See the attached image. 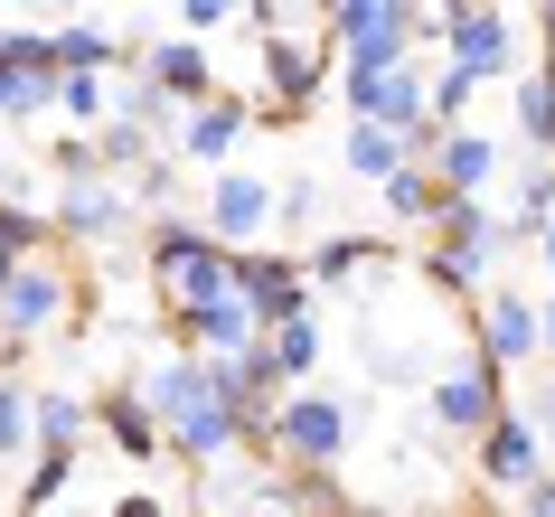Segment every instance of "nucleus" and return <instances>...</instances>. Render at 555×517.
<instances>
[{
  "instance_id": "obj_1",
  "label": "nucleus",
  "mask_w": 555,
  "mask_h": 517,
  "mask_svg": "<svg viewBox=\"0 0 555 517\" xmlns=\"http://www.w3.org/2000/svg\"><path fill=\"white\" fill-rule=\"evenodd\" d=\"M151 283H160V311L189 320V311H207V301H227V292H235V255L207 227L170 217V227H151Z\"/></svg>"
},
{
  "instance_id": "obj_2",
  "label": "nucleus",
  "mask_w": 555,
  "mask_h": 517,
  "mask_svg": "<svg viewBox=\"0 0 555 517\" xmlns=\"http://www.w3.org/2000/svg\"><path fill=\"white\" fill-rule=\"evenodd\" d=\"M321 29H330V57L349 76L414 66V0H339V10H321Z\"/></svg>"
},
{
  "instance_id": "obj_3",
  "label": "nucleus",
  "mask_w": 555,
  "mask_h": 517,
  "mask_svg": "<svg viewBox=\"0 0 555 517\" xmlns=\"http://www.w3.org/2000/svg\"><path fill=\"white\" fill-rule=\"evenodd\" d=\"M255 29H263V86H273L263 122H301L311 104H321V86H330V48H321V38H301L293 10H273V0L255 10Z\"/></svg>"
},
{
  "instance_id": "obj_4",
  "label": "nucleus",
  "mask_w": 555,
  "mask_h": 517,
  "mask_svg": "<svg viewBox=\"0 0 555 517\" xmlns=\"http://www.w3.org/2000/svg\"><path fill=\"white\" fill-rule=\"evenodd\" d=\"M76 311H86V292L66 283L57 255H38V263H20V283L0 292V339L29 348V339H48V329H76Z\"/></svg>"
},
{
  "instance_id": "obj_5",
  "label": "nucleus",
  "mask_w": 555,
  "mask_h": 517,
  "mask_svg": "<svg viewBox=\"0 0 555 517\" xmlns=\"http://www.w3.org/2000/svg\"><path fill=\"white\" fill-rule=\"evenodd\" d=\"M273 432H283V461H293V470H339V452L358 442V404H339V396H283Z\"/></svg>"
},
{
  "instance_id": "obj_6",
  "label": "nucleus",
  "mask_w": 555,
  "mask_h": 517,
  "mask_svg": "<svg viewBox=\"0 0 555 517\" xmlns=\"http://www.w3.org/2000/svg\"><path fill=\"white\" fill-rule=\"evenodd\" d=\"M499 414H518V404H508V367H490L480 348H470L462 367L434 376V424H442V432H470V442H480Z\"/></svg>"
},
{
  "instance_id": "obj_7",
  "label": "nucleus",
  "mask_w": 555,
  "mask_h": 517,
  "mask_svg": "<svg viewBox=\"0 0 555 517\" xmlns=\"http://www.w3.org/2000/svg\"><path fill=\"white\" fill-rule=\"evenodd\" d=\"M452 66H462L470 86H499V76H518V57H527V29L508 20V10H462L452 0Z\"/></svg>"
},
{
  "instance_id": "obj_8",
  "label": "nucleus",
  "mask_w": 555,
  "mask_h": 517,
  "mask_svg": "<svg viewBox=\"0 0 555 517\" xmlns=\"http://www.w3.org/2000/svg\"><path fill=\"white\" fill-rule=\"evenodd\" d=\"M235 292H245V311L263 320V339L273 329H293V320H311V273H301V255H235Z\"/></svg>"
},
{
  "instance_id": "obj_9",
  "label": "nucleus",
  "mask_w": 555,
  "mask_h": 517,
  "mask_svg": "<svg viewBox=\"0 0 555 517\" xmlns=\"http://www.w3.org/2000/svg\"><path fill=\"white\" fill-rule=\"evenodd\" d=\"M273 198H283V189L263 170H217L207 179V235H217L227 255H255V235L273 227Z\"/></svg>"
},
{
  "instance_id": "obj_10",
  "label": "nucleus",
  "mask_w": 555,
  "mask_h": 517,
  "mask_svg": "<svg viewBox=\"0 0 555 517\" xmlns=\"http://www.w3.org/2000/svg\"><path fill=\"white\" fill-rule=\"evenodd\" d=\"M470 470H480V489H499V499H527V489L546 480V442H537L527 414H499V424L470 442Z\"/></svg>"
},
{
  "instance_id": "obj_11",
  "label": "nucleus",
  "mask_w": 555,
  "mask_h": 517,
  "mask_svg": "<svg viewBox=\"0 0 555 517\" xmlns=\"http://www.w3.org/2000/svg\"><path fill=\"white\" fill-rule=\"evenodd\" d=\"M57 29H0V114L57 104Z\"/></svg>"
},
{
  "instance_id": "obj_12",
  "label": "nucleus",
  "mask_w": 555,
  "mask_h": 517,
  "mask_svg": "<svg viewBox=\"0 0 555 517\" xmlns=\"http://www.w3.org/2000/svg\"><path fill=\"white\" fill-rule=\"evenodd\" d=\"M142 396H151V414H160V432H170V442L198 424V414H217V404H227V396H217V358H189V348L151 367Z\"/></svg>"
},
{
  "instance_id": "obj_13",
  "label": "nucleus",
  "mask_w": 555,
  "mask_h": 517,
  "mask_svg": "<svg viewBox=\"0 0 555 517\" xmlns=\"http://www.w3.org/2000/svg\"><path fill=\"white\" fill-rule=\"evenodd\" d=\"M122 217H132V189H114V179H66L57 207H48L57 245H114Z\"/></svg>"
},
{
  "instance_id": "obj_14",
  "label": "nucleus",
  "mask_w": 555,
  "mask_h": 517,
  "mask_svg": "<svg viewBox=\"0 0 555 517\" xmlns=\"http://www.w3.org/2000/svg\"><path fill=\"white\" fill-rule=\"evenodd\" d=\"M142 86H160L170 104H189V114L227 94V86H217V66H207V48H198V38H151V48H142Z\"/></svg>"
},
{
  "instance_id": "obj_15",
  "label": "nucleus",
  "mask_w": 555,
  "mask_h": 517,
  "mask_svg": "<svg viewBox=\"0 0 555 517\" xmlns=\"http://www.w3.org/2000/svg\"><path fill=\"white\" fill-rule=\"evenodd\" d=\"M170 329H179V348H189V358H245V348L263 339V320L245 311V292H227V301H207V311L170 320Z\"/></svg>"
},
{
  "instance_id": "obj_16",
  "label": "nucleus",
  "mask_w": 555,
  "mask_h": 517,
  "mask_svg": "<svg viewBox=\"0 0 555 517\" xmlns=\"http://www.w3.org/2000/svg\"><path fill=\"white\" fill-rule=\"evenodd\" d=\"M94 432H104L122 461H160V452H170V432H160V414H151L142 386H114V396H94Z\"/></svg>"
},
{
  "instance_id": "obj_17",
  "label": "nucleus",
  "mask_w": 555,
  "mask_h": 517,
  "mask_svg": "<svg viewBox=\"0 0 555 517\" xmlns=\"http://www.w3.org/2000/svg\"><path fill=\"white\" fill-rule=\"evenodd\" d=\"M245 122H255V104H245V94L198 104V114L179 122V160H189V170H227V151L245 142Z\"/></svg>"
},
{
  "instance_id": "obj_18",
  "label": "nucleus",
  "mask_w": 555,
  "mask_h": 517,
  "mask_svg": "<svg viewBox=\"0 0 555 517\" xmlns=\"http://www.w3.org/2000/svg\"><path fill=\"white\" fill-rule=\"evenodd\" d=\"M527 348H546V311H537V301H518V292L499 283V301L480 311V358H490V367H518Z\"/></svg>"
},
{
  "instance_id": "obj_19",
  "label": "nucleus",
  "mask_w": 555,
  "mask_h": 517,
  "mask_svg": "<svg viewBox=\"0 0 555 517\" xmlns=\"http://www.w3.org/2000/svg\"><path fill=\"white\" fill-rule=\"evenodd\" d=\"M434 179H442V198H480V189L499 179V142H490V132H442Z\"/></svg>"
},
{
  "instance_id": "obj_20",
  "label": "nucleus",
  "mask_w": 555,
  "mask_h": 517,
  "mask_svg": "<svg viewBox=\"0 0 555 517\" xmlns=\"http://www.w3.org/2000/svg\"><path fill=\"white\" fill-rule=\"evenodd\" d=\"M86 432H94V396L38 386V452H86Z\"/></svg>"
},
{
  "instance_id": "obj_21",
  "label": "nucleus",
  "mask_w": 555,
  "mask_h": 517,
  "mask_svg": "<svg viewBox=\"0 0 555 517\" xmlns=\"http://www.w3.org/2000/svg\"><path fill=\"white\" fill-rule=\"evenodd\" d=\"M339 170L349 179H396V170H414V142H396V132H377V122H349V142H339Z\"/></svg>"
},
{
  "instance_id": "obj_22",
  "label": "nucleus",
  "mask_w": 555,
  "mask_h": 517,
  "mask_svg": "<svg viewBox=\"0 0 555 517\" xmlns=\"http://www.w3.org/2000/svg\"><path fill=\"white\" fill-rule=\"evenodd\" d=\"M386 263V245L377 235H321V245H311V255H301V273H311V283H358V273H377Z\"/></svg>"
},
{
  "instance_id": "obj_23",
  "label": "nucleus",
  "mask_w": 555,
  "mask_h": 517,
  "mask_svg": "<svg viewBox=\"0 0 555 517\" xmlns=\"http://www.w3.org/2000/svg\"><path fill=\"white\" fill-rule=\"evenodd\" d=\"M518 142H527V160H555V66L518 76Z\"/></svg>"
},
{
  "instance_id": "obj_24",
  "label": "nucleus",
  "mask_w": 555,
  "mask_h": 517,
  "mask_svg": "<svg viewBox=\"0 0 555 517\" xmlns=\"http://www.w3.org/2000/svg\"><path fill=\"white\" fill-rule=\"evenodd\" d=\"M434 245H442V255H499L490 207H480V198H442V217H434Z\"/></svg>"
},
{
  "instance_id": "obj_25",
  "label": "nucleus",
  "mask_w": 555,
  "mask_h": 517,
  "mask_svg": "<svg viewBox=\"0 0 555 517\" xmlns=\"http://www.w3.org/2000/svg\"><path fill=\"white\" fill-rule=\"evenodd\" d=\"M386 217H396V227H434V217H442V179H434V160H414V170L386 179Z\"/></svg>"
},
{
  "instance_id": "obj_26",
  "label": "nucleus",
  "mask_w": 555,
  "mask_h": 517,
  "mask_svg": "<svg viewBox=\"0 0 555 517\" xmlns=\"http://www.w3.org/2000/svg\"><path fill=\"white\" fill-rule=\"evenodd\" d=\"M20 452H38V386L0 376V470H10Z\"/></svg>"
},
{
  "instance_id": "obj_27",
  "label": "nucleus",
  "mask_w": 555,
  "mask_h": 517,
  "mask_svg": "<svg viewBox=\"0 0 555 517\" xmlns=\"http://www.w3.org/2000/svg\"><path fill=\"white\" fill-rule=\"evenodd\" d=\"M57 114L76 122V132H104V122L122 114V94L104 86V76H57Z\"/></svg>"
},
{
  "instance_id": "obj_28",
  "label": "nucleus",
  "mask_w": 555,
  "mask_h": 517,
  "mask_svg": "<svg viewBox=\"0 0 555 517\" xmlns=\"http://www.w3.org/2000/svg\"><path fill=\"white\" fill-rule=\"evenodd\" d=\"M179 189H189V160H170V151H160V160H142V170H132V207H151V217H160V227H170V207H179Z\"/></svg>"
},
{
  "instance_id": "obj_29",
  "label": "nucleus",
  "mask_w": 555,
  "mask_h": 517,
  "mask_svg": "<svg viewBox=\"0 0 555 517\" xmlns=\"http://www.w3.org/2000/svg\"><path fill=\"white\" fill-rule=\"evenodd\" d=\"M122 122H132L142 142H160V132H179V122H189V104H170L160 86H132V94H122Z\"/></svg>"
},
{
  "instance_id": "obj_30",
  "label": "nucleus",
  "mask_w": 555,
  "mask_h": 517,
  "mask_svg": "<svg viewBox=\"0 0 555 517\" xmlns=\"http://www.w3.org/2000/svg\"><path fill=\"white\" fill-rule=\"evenodd\" d=\"M170 20H179V38H198V48H207L217 29H235V20H255V10H235V0H179Z\"/></svg>"
},
{
  "instance_id": "obj_31",
  "label": "nucleus",
  "mask_w": 555,
  "mask_h": 517,
  "mask_svg": "<svg viewBox=\"0 0 555 517\" xmlns=\"http://www.w3.org/2000/svg\"><path fill=\"white\" fill-rule=\"evenodd\" d=\"M273 367H283V376H311V367H321V320H293V329H273Z\"/></svg>"
},
{
  "instance_id": "obj_32",
  "label": "nucleus",
  "mask_w": 555,
  "mask_h": 517,
  "mask_svg": "<svg viewBox=\"0 0 555 517\" xmlns=\"http://www.w3.org/2000/svg\"><path fill=\"white\" fill-rule=\"evenodd\" d=\"M94 160H104V170H142V160H160V151H151L142 132H132V122L114 114V122H104V132H94Z\"/></svg>"
},
{
  "instance_id": "obj_33",
  "label": "nucleus",
  "mask_w": 555,
  "mask_h": 517,
  "mask_svg": "<svg viewBox=\"0 0 555 517\" xmlns=\"http://www.w3.org/2000/svg\"><path fill=\"white\" fill-rule=\"evenodd\" d=\"M48 160H57V189H66V179H104V160H94V132H57V142H48Z\"/></svg>"
},
{
  "instance_id": "obj_34",
  "label": "nucleus",
  "mask_w": 555,
  "mask_h": 517,
  "mask_svg": "<svg viewBox=\"0 0 555 517\" xmlns=\"http://www.w3.org/2000/svg\"><path fill=\"white\" fill-rule=\"evenodd\" d=\"M470 94H480V86H470L462 66H442V76H434V122H442V132H462V114H470Z\"/></svg>"
},
{
  "instance_id": "obj_35",
  "label": "nucleus",
  "mask_w": 555,
  "mask_h": 517,
  "mask_svg": "<svg viewBox=\"0 0 555 517\" xmlns=\"http://www.w3.org/2000/svg\"><path fill=\"white\" fill-rule=\"evenodd\" d=\"M273 217H283V227H311V217H321V179H293V189L273 198Z\"/></svg>"
},
{
  "instance_id": "obj_36",
  "label": "nucleus",
  "mask_w": 555,
  "mask_h": 517,
  "mask_svg": "<svg viewBox=\"0 0 555 517\" xmlns=\"http://www.w3.org/2000/svg\"><path fill=\"white\" fill-rule=\"evenodd\" d=\"M104 517H170V499H160V489H122Z\"/></svg>"
},
{
  "instance_id": "obj_37",
  "label": "nucleus",
  "mask_w": 555,
  "mask_h": 517,
  "mask_svg": "<svg viewBox=\"0 0 555 517\" xmlns=\"http://www.w3.org/2000/svg\"><path fill=\"white\" fill-rule=\"evenodd\" d=\"M527 424H537V442H546V452H555V376H546V386H537V396H527Z\"/></svg>"
},
{
  "instance_id": "obj_38",
  "label": "nucleus",
  "mask_w": 555,
  "mask_h": 517,
  "mask_svg": "<svg viewBox=\"0 0 555 517\" xmlns=\"http://www.w3.org/2000/svg\"><path fill=\"white\" fill-rule=\"evenodd\" d=\"M527 517H555V470H546L537 489H527Z\"/></svg>"
},
{
  "instance_id": "obj_39",
  "label": "nucleus",
  "mask_w": 555,
  "mask_h": 517,
  "mask_svg": "<svg viewBox=\"0 0 555 517\" xmlns=\"http://www.w3.org/2000/svg\"><path fill=\"white\" fill-rule=\"evenodd\" d=\"M10 283H20V255H10V245H0V292H10Z\"/></svg>"
},
{
  "instance_id": "obj_40",
  "label": "nucleus",
  "mask_w": 555,
  "mask_h": 517,
  "mask_svg": "<svg viewBox=\"0 0 555 517\" xmlns=\"http://www.w3.org/2000/svg\"><path fill=\"white\" fill-rule=\"evenodd\" d=\"M537 255H546V273H555V227H546V235H537Z\"/></svg>"
},
{
  "instance_id": "obj_41",
  "label": "nucleus",
  "mask_w": 555,
  "mask_h": 517,
  "mask_svg": "<svg viewBox=\"0 0 555 517\" xmlns=\"http://www.w3.org/2000/svg\"><path fill=\"white\" fill-rule=\"evenodd\" d=\"M537 311H546V348H555V292H546V301H537Z\"/></svg>"
},
{
  "instance_id": "obj_42",
  "label": "nucleus",
  "mask_w": 555,
  "mask_h": 517,
  "mask_svg": "<svg viewBox=\"0 0 555 517\" xmlns=\"http://www.w3.org/2000/svg\"><path fill=\"white\" fill-rule=\"evenodd\" d=\"M0 170H10V160H0Z\"/></svg>"
}]
</instances>
